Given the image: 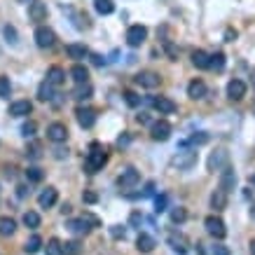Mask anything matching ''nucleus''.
<instances>
[{
    "instance_id": "obj_23",
    "label": "nucleus",
    "mask_w": 255,
    "mask_h": 255,
    "mask_svg": "<svg viewBox=\"0 0 255 255\" xmlns=\"http://www.w3.org/2000/svg\"><path fill=\"white\" fill-rule=\"evenodd\" d=\"M70 77H73L77 85H87V82H89V70H87L82 64H75L73 68H70Z\"/></svg>"
},
{
    "instance_id": "obj_54",
    "label": "nucleus",
    "mask_w": 255,
    "mask_h": 255,
    "mask_svg": "<svg viewBox=\"0 0 255 255\" xmlns=\"http://www.w3.org/2000/svg\"><path fill=\"white\" fill-rule=\"evenodd\" d=\"M225 40H227V43H234V40H236V31L227 28V31H225Z\"/></svg>"
},
{
    "instance_id": "obj_28",
    "label": "nucleus",
    "mask_w": 255,
    "mask_h": 255,
    "mask_svg": "<svg viewBox=\"0 0 255 255\" xmlns=\"http://www.w3.org/2000/svg\"><path fill=\"white\" fill-rule=\"evenodd\" d=\"M192 64L197 66V68H209V54L204 52V49L192 52Z\"/></svg>"
},
{
    "instance_id": "obj_11",
    "label": "nucleus",
    "mask_w": 255,
    "mask_h": 255,
    "mask_svg": "<svg viewBox=\"0 0 255 255\" xmlns=\"http://www.w3.org/2000/svg\"><path fill=\"white\" fill-rule=\"evenodd\" d=\"M136 85L140 87H145V89H155V87H160L162 85V77L157 73H152V70H145V73H139L136 77Z\"/></svg>"
},
{
    "instance_id": "obj_25",
    "label": "nucleus",
    "mask_w": 255,
    "mask_h": 255,
    "mask_svg": "<svg viewBox=\"0 0 255 255\" xmlns=\"http://www.w3.org/2000/svg\"><path fill=\"white\" fill-rule=\"evenodd\" d=\"M66 227H68L73 234H87L89 230H92V227H89V225H87L82 218H77V220H68V225H66Z\"/></svg>"
},
{
    "instance_id": "obj_47",
    "label": "nucleus",
    "mask_w": 255,
    "mask_h": 255,
    "mask_svg": "<svg viewBox=\"0 0 255 255\" xmlns=\"http://www.w3.org/2000/svg\"><path fill=\"white\" fill-rule=\"evenodd\" d=\"M140 223H143V215H140V213H131V215H129V225H131V227H140Z\"/></svg>"
},
{
    "instance_id": "obj_2",
    "label": "nucleus",
    "mask_w": 255,
    "mask_h": 255,
    "mask_svg": "<svg viewBox=\"0 0 255 255\" xmlns=\"http://www.w3.org/2000/svg\"><path fill=\"white\" fill-rule=\"evenodd\" d=\"M139 183H140V173L134 169V166L124 169L117 176V187H119V190H131V187H136Z\"/></svg>"
},
{
    "instance_id": "obj_52",
    "label": "nucleus",
    "mask_w": 255,
    "mask_h": 255,
    "mask_svg": "<svg viewBox=\"0 0 255 255\" xmlns=\"http://www.w3.org/2000/svg\"><path fill=\"white\" fill-rule=\"evenodd\" d=\"M129 140H131V134L124 131V136H119V139H117V145H119V148H122V145H129Z\"/></svg>"
},
{
    "instance_id": "obj_59",
    "label": "nucleus",
    "mask_w": 255,
    "mask_h": 255,
    "mask_svg": "<svg viewBox=\"0 0 255 255\" xmlns=\"http://www.w3.org/2000/svg\"><path fill=\"white\" fill-rule=\"evenodd\" d=\"M248 181H251V185L255 187V173H251V178H248Z\"/></svg>"
},
{
    "instance_id": "obj_51",
    "label": "nucleus",
    "mask_w": 255,
    "mask_h": 255,
    "mask_svg": "<svg viewBox=\"0 0 255 255\" xmlns=\"http://www.w3.org/2000/svg\"><path fill=\"white\" fill-rule=\"evenodd\" d=\"M89 59H92V64H94V66H103V64H106V59H103L101 54H89Z\"/></svg>"
},
{
    "instance_id": "obj_20",
    "label": "nucleus",
    "mask_w": 255,
    "mask_h": 255,
    "mask_svg": "<svg viewBox=\"0 0 255 255\" xmlns=\"http://www.w3.org/2000/svg\"><path fill=\"white\" fill-rule=\"evenodd\" d=\"M31 110H33L31 101H14L10 106V115L12 117H26V115H31Z\"/></svg>"
},
{
    "instance_id": "obj_49",
    "label": "nucleus",
    "mask_w": 255,
    "mask_h": 255,
    "mask_svg": "<svg viewBox=\"0 0 255 255\" xmlns=\"http://www.w3.org/2000/svg\"><path fill=\"white\" fill-rule=\"evenodd\" d=\"M77 98H80V101H85V98H92V87L85 85V89H80V92H77Z\"/></svg>"
},
{
    "instance_id": "obj_44",
    "label": "nucleus",
    "mask_w": 255,
    "mask_h": 255,
    "mask_svg": "<svg viewBox=\"0 0 255 255\" xmlns=\"http://www.w3.org/2000/svg\"><path fill=\"white\" fill-rule=\"evenodd\" d=\"M26 155H28L31 160H40V155H43V152H40V143H31L28 150H26Z\"/></svg>"
},
{
    "instance_id": "obj_12",
    "label": "nucleus",
    "mask_w": 255,
    "mask_h": 255,
    "mask_svg": "<svg viewBox=\"0 0 255 255\" xmlns=\"http://www.w3.org/2000/svg\"><path fill=\"white\" fill-rule=\"evenodd\" d=\"M28 17H31V22L40 23L47 19V5L40 2V0H31L28 2Z\"/></svg>"
},
{
    "instance_id": "obj_46",
    "label": "nucleus",
    "mask_w": 255,
    "mask_h": 255,
    "mask_svg": "<svg viewBox=\"0 0 255 255\" xmlns=\"http://www.w3.org/2000/svg\"><path fill=\"white\" fill-rule=\"evenodd\" d=\"M82 202H85V204H96V202H98V194L92 192V190H85V194H82Z\"/></svg>"
},
{
    "instance_id": "obj_4",
    "label": "nucleus",
    "mask_w": 255,
    "mask_h": 255,
    "mask_svg": "<svg viewBox=\"0 0 255 255\" xmlns=\"http://www.w3.org/2000/svg\"><path fill=\"white\" fill-rule=\"evenodd\" d=\"M145 38H148V28H145V26H140V23L129 26V31H127V45L129 47H140V45L145 43Z\"/></svg>"
},
{
    "instance_id": "obj_7",
    "label": "nucleus",
    "mask_w": 255,
    "mask_h": 255,
    "mask_svg": "<svg viewBox=\"0 0 255 255\" xmlns=\"http://www.w3.org/2000/svg\"><path fill=\"white\" fill-rule=\"evenodd\" d=\"M150 136H152V140H160V143L169 140L171 139V124L166 122V119L155 122V124H152V129H150Z\"/></svg>"
},
{
    "instance_id": "obj_36",
    "label": "nucleus",
    "mask_w": 255,
    "mask_h": 255,
    "mask_svg": "<svg viewBox=\"0 0 255 255\" xmlns=\"http://www.w3.org/2000/svg\"><path fill=\"white\" fill-rule=\"evenodd\" d=\"M47 255H64V248H61L59 239H49L47 241Z\"/></svg>"
},
{
    "instance_id": "obj_38",
    "label": "nucleus",
    "mask_w": 255,
    "mask_h": 255,
    "mask_svg": "<svg viewBox=\"0 0 255 255\" xmlns=\"http://www.w3.org/2000/svg\"><path fill=\"white\" fill-rule=\"evenodd\" d=\"M26 178L31 183H40L43 181V171L38 169V166H28V169H26Z\"/></svg>"
},
{
    "instance_id": "obj_26",
    "label": "nucleus",
    "mask_w": 255,
    "mask_h": 255,
    "mask_svg": "<svg viewBox=\"0 0 255 255\" xmlns=\"http://www.w3.org/2000/svg\"><path fill=\"white\" fill-rule=\"evenodd\" d=\"M204 143H209V134H206V131H199V134H192L185 143H181V148H187V145H204Z\"/></svg>"
},
{
    "instance_id": "obj_53",
    "label": "nucleus",
    "mask_w": 255,
    "mask_h": 255,
    "mask_svg": "<svg viewBox=\"0 0 255 255\" xmlns=\"http://www.w3.org/2000/svg\"><path fill=\"white\" fill-rule=\"evenodd\" d=\"M152 192H155V183H152V181L145 183V190H143V197H152Z\"/></svg>"
},
{
    "instance_id": "obj_3",
    "label": "nucleus",
    "mask_w": 255,
    "mask_h": 255,
    "mask_svg": "<svg viewBox=\"0 0 255 255\" xmlns=\"http://www.w3.org/2000/svg\"><path fill=\"white\" fill-rule=\"evenodd\" d=\"M35 45L40 49H52L54 45H56V33L52 28H47V26H38V31H35Z\"/></svg>"
},
{
    "instance_id": "obj_13",
    "label": "nucleus",
    "mask_w": 255,
    "mask_h": 255,
    "mask_svg": "<svg viewBox=\"0 0 255 255\" xmlns=\"http://www.w3.org/2000/svg\"><path fill=\"white\" fill-rule=\"evenodd\" d=\"M75 117H77V124L82 129H92L96 122V113L92 110V108H77V113H75Z\"/></svg>"
},
{
    "instance_id": "obj_39",
    "label": "nucleus",
    "mask_w": 255,
    "mask_h": 255,
    "mask_svg": "<svg viewBox=\"0 0 255 255\" xmlns=\"http://www.w3.org/2000/svg\"><path fill=\"white\" fill-rule=\"evenodd\" d=\"M12 85H10V77H2L0 75V98H10Z\"/></svg>"
},
{
    "instance_id": "obj_37",
    "label": "nucleus",
    "mask_w": 255,
    "mask_h": 255,
    "mask_svg": "<svg viewBox=\"0 0 255 255\" xmlns=\"http://www.w3.org/2000/svg\"><path fill=\"white\" fill-rule=\"evenodd\" d=\"M166 209H169V197H166V194L155 197V213H164Z\"/></svg>"
},
{
    "instance_id": "obj_24",
    "label": "nucleus",
    "mask_w": 255,
    "mask_h": 255,
    "mask_svg": "<svg viewBox=\"0 0 255 255\" xmlns=\"http://www.w3.org/2000/svg\"><path fill=\"white\" fill-rule=\"evenodd\" d=\"M66 54L70 56V59H85L87 54V47L85 45H77V43H73V45H66Z\"/></svg>"
},
{
    "instance_id": "obj_21",
    "label": "nucleus",
    "mask_w": 255,
    "mask_h": 255,
    "mask_svg": "<svg viewBox=\"0 0 255 255\" xmlns=\"http://www.w3.org/2000/svg\"><path fill=\"white\" fill-rule=\"evenodd\" d=\"M66 80V70L61 68V66H52L49 70H47V82L52 87H61Z\"/></svg>"
},
{
    "instance_id": "obj_27",
    "label": "nucleus",
    "mask_w": 255,
    "mask_h": 255,
    "mask_svg": "<svg viewBox=\"0 0 255 255\" xmlns=\"http://www.w3.org/2000/svg\"><path fill=\"white\" fill-rule=\"evenodd\" d=\"M94 7L98 14H113L115 12V2L113 0H94Z\"/></svg>"
},
{
    "instance_id": "obj_60",
    "label": "nucleus",
    "mask_w": 255,
    "mask_h": 255,
    "mask_svg": "<svg viewBox=\"0 0 255 255\" xmlns=\"http://www.w3.org/2000/svg\"><path fill=\"white\" fill-rule=\"evenodd\" d=\"M251 253L255 255V239H253V241H251Z\"/></svg>"
},
{
    "instance_id": "obj_30",
    "label": "nucleus",
    "mask_w": 255,
    "mask_h": 255,
    "mask_svg": "<svg viewBox=\"0 0 255 255\" xmlns=\"http://www.w3.org/2000/svg\"><path fill=\"white\" fill-rule=\"evenodd\" d=\"M23 225L31 227V230H38V227H40V215L35 211H26L23 213Z\"/></svg>"
},
{
    "instance_id": "obj_35",
    "label": "nucleus",
    "mask_w": 255,
    "mask_h": 255,
    "mask_svg": "<svg viewBox=\"0 0 255 255\" xmlns=\"http://www.w3.org/2000/svg\"><path fill=\"white\" fill-rule=\"evenodd\" d=\"M61 248H64L66 255H80V253H82V246H80V241H66V244H61Z\"/></svg>"
},
{
    "instance_id": "obj_31",
    "label": "nucleus",
    "mask_w": 255,
    "mask_h": 255,
    "mask_svg": "<svg viewBox=\"0 0 255 255\" xmlns=\"http://www.w3.org/2000/svg\"><path fill=\"white\" fill-rule=\"evenodd\" d=\"M209 68H213V70H223L225 68V54L223 52H218V54H213V56H209Z\"/></svg>"
},
{
    "instance_id": "obj_43",
    "label": "nucleus",
    "mask_w": 255,
    "mask_h": 255,
    "mask_svg": "<svg viewBox=\"0 0 255 255\" xmlns=\"http://www.w3.org/2000/svg\"><path fill=\"white\" fill-rule=\"evenodd\" d=\"M82 220H85V223L89 225V227H101V220L96 218L94 213H89V211H85V213H82Z\"/></svg>"
},
{
    "instance_id": "obj_48",
    "label": "nucleus",
    "mask_w": 255,
    "mask_h": 255,
    "mask_svg": "<svg viewBox=\"0 0 255 255\" xmlns=\"http://www.w3.org/2000/svg\"><path fill=\"white\" fill-rule=\"evenodd\" d=\"M213 255H232V253H230V248H227V246L215 244V246H213Z\"/></svg>"
},
{
    "instance_id": "obj_45",
    "label": "nucleus",
    "mask_w": 255,
    "mask_h": 255,
    "mask_svg": "<svg viewBox=\"0 0 255 255\" xmlns=\"http://www.w3.org/2000/svg\"><path fill=\"white\" fill-rule=\"evenodd\" d=\"M110 234H113V239H124L127 230H124L122 225H113V227H110Z\"/></svg>"
},
{
    "instance_id": "obj_8",
    "label": "nucleus",
    "mask_w": 255,
    "mask_h": 255,
    "mask_svg": "<svg viewBox=\"0 0 255 255\" xmlns=\"http://www.w3.org/2000/svg\"><path fill=\"white\" fill-rule=\"evenodd\" d=\"M47 139L52 140V143H66L68 140V127L61 124V122H54L47 127Z\"/></svg>"
},
{
    "instance_id": "obj_42",
    "label": "nucleus",
    "mask_w": 255,
    "mask_h": 255,
    "mask_svg": "<svg viewBox=\"0 0 255 255\" xmlns=\"http://www.w3.org/2000/svg\"><path fill=\"white\" fill-rule=\"evenodd\" d=\"M2 33H5L7 43H12V45H17V43H19V40H17L19 35H17V28H14V26H5V28H2Z\"/></svg>"
},
{
    "instance_id": "obj_55",
    "label": "nucleus",
    "mask_w": 255,
    "mask_h": 255,
    "mask_svg": "<svg viewBox=\"0 0 255 255\" xmlns=\"http://www.w3.org/2000/svg\"><path fill=\"white\" fill-rule=\"evenodd\" d=\"M136 119H139L140 124H150V115H148V113H140V115L136 117Z\"/></svg>"
},
{
    "instance_id": "obj_58",
    "label": "nucleus",
    "mask_w": 255,
    "mask_h": 255,
    "mask_svg": "<svg viewBox=\"0 0 255 255\" xmlns=\"http://www.w3.org/2000/svg\"><path fill=\"white\" fill-rule=\"evenodd\" d=\"M197 255H206L204 253V248H202V244H197Z\"/></svg>"
},
{
    "instance_id": "obj_50",
    "label": "nucleus",
    "mask_w": 255,
    "mask_h": 255,
    "mask_svg": "<svg viewBox=\"0 0 255 255\" xmlns=\"http://www.w3.org/2000/svg\"><path fill=\"white\" fill-rule=\"evenodd\" d=\"M164 49H166V54H169L171 59H176V56H178V52H176V47H173V45H171L169 40H164Z\"/></svg>"
},
{
    "instance_id": "obj_6",
    "label": "nucleus",
    "mask_w": 255,
    "mask_h": 255,
    "mask_svg": "<svg viewBox=\"0 0 255 255\" xmlns=\"http://www.w3.org/2000/svg\"><path fill=\"white\" fill-rule=\"evenodd\" d=\"M194 164H197V150H185V152H178L173 157V166H178L183 171L192 169Z\"/></svg>"
},
{
    "instance_id": "obj_41",
    "label": "nucleus",
    "mask_w": 255,
    "mask_h": 255,
    "mask_svg": "<svg viewBox=\"0 0 255 255\" xmlns=\"http://www.w3.org/2000/svg\"><path fill=\"white\" fill-rule=\"evenodd\" d=\"M124 101H127V106H131V108L140 106V96L136 94V92H124Z\"/></svg>"
},
{
    "instance_id": "obj_29",
    "label": "nucleus",
    "mask_w": 255,
    "mask_h": 255,
    "mask_svg": "<svg viewBox=\"0 0 255 255\" xmlns=\"http://www.w3.org/2000/svg\"><path fill=\"white\" fill-rule=\"evenodd\" d=\"M14 230H17V223L12 218H0V234L2 236H12Z\"/></svg>"
},
{
    "instance_id": "obj_9",
    "label": "nucleus",
    "mask_w": 255,
    "mask_h": 255,
    "mask_svg": "<svg viewBox=\"0 0 255 255\" xmlns=\"http://www.w3.org/2000/svg\"><path fill=\"white\" fill-rule=\"evenodd\" d=\"M227 162H230V155H227V150H215V152H211V157H209V164H206V166H209V171H213V173H215V171H220L223 169V166H227Z\"/></svg>"
},
{
    "instance_id": "obj_19",
    "label": "nucleus",
    "mask_w": 255,
    "mask_h": 255,
    "mask_svg": "<svg viewBox=\"0 0 255 255\" xmlns=\"http://www.w3.org/2000/svg\"><path fill=\"white\" fill-rule=\"evenodd\" d=\"M155 246H157V241H155L150 234H145V232L139 234V239H136V248H139V253H152Z\"/></svg>"
},
{
    "instance_id": "obj_16",
    "label": "nucleus",
    "mask_w": 255,
    "mask_h": 255,
    "mask_svg": "<svg viewBox=\"0 0 255 255\" xmlns=\"http://www.w3.org/2000/svg\"><path fill=\"white\" fill-rule=\"evenodd\" d=\"M59 199V192L56 187H47V190L40 192V197H38V204H40V209H52L54 204Z\"/></svg>"
},
{
    "instance_id": "obj_17",
    "label": "nucleus",
    "mask_w": 255,
    "mask_h": 255,
    "mask_svg": "<svg viewBox=\"0 0 255 255\" xmlns=\"http://www.w3.org/2000/svg\"><path fill=\"white\" fill-rule=\"evenodd\" d=\"M206 82L204 80H192L190 85H187V96L190 98H194V101H199V98H204L206 96Z\"/></svg>"
},
{
    "instance_id": "obj_40",
    "label": "nucleus",
    "mask_w": 255,
    "mask_h": 255,
    "mask_svg": "<svg viewBox=\"0 0 255 255\" xmlns=\"http://www.w3.org/2000/svg\"><path fill=\"white\" fill-rule=\"evenodd\" d=\"M35 131H38V124H35V122H26V124L22 127V136L23 139H33Z\"/></svg>"
},
{
    "instance_id": "obj_57",
    "label": "nucleus",
    "mask_w": 255,
    "mask_h": 255,
    "mask_svg": "<svg viewBox=\"0 0 255 255\" xmlns=\"http://www.w3.org/2000/svg\"><path fill=\"white\" fill-rule=\"evenodd\" d=\"M17 194H19V197H26V190H28V187H26V185H19V187H17Z\"/></svg>"
},
{
    "instance_id": "obj_33",
    "label": "nucleus",
    "mask_w": 255,
    "mask_h": 255,
    "mask_svg": "<svg viewBox=\"0 0 255 255\" xmlns=\"http://www.w3.org/2000/svg\"><path fill=\"white\" fill-rule=\"evenodd\" d=\"M38 96H40V101H52L54 98V87L45 80L43 85H40V89H38Z\"/></svg>"
},
{
    "instance_id": "obj_32",
    "label": "nucleus",
    "mask_w": 255,
    "mask_h": 255,
    "mask_svg": "<svg viewBox=\"0 0 255 255\" xmlns=\"http://www.w3.org/2000/svg\"><path fill=\"white\" fill-rule=\"evenodd\" d=\"M40 246H43V239H40L38 234H33L31 239L26 241V246H23V251L33 255V253H38V251H40Z\"/></svg>"
},
{
    "instance_id": "obj_18",
    "label": "nucleus",
    "mask_w": 255,
    "mask_h": 255,
    "mask_svg": "<svg viewBox=\"0 0 255 255\" xmlns=\"http://www.w3.org/2000/svg\"><path fill=\"white\" fill-rule=\"evenodd\" d=\"M169 246L176 251L178 255H185L187 253V239L183 236V234H176V232H171L169 234Z\"/></svg>"
},
{
    "instance_id": "obj_61",
    "label": "nucleus",
    "mask_w": 255,
    "mask_h": 255,
    "mask_svg": "<svg viewBox=\"0 0 255 255\" xmlns=\"http://www.w3.org/2000/svg\"><path fill=\"white\" fill-rule=\"evenodd\" d=\"M251 213H253V218H255V204H253V209H251Z\"/></svg>"
},
{
    "instance_id": "obj_15",
    "label": "nucleus",
    "mask_w": 255,
    "mask_h": 255,
    "mask_svg": "<svg viewBox=\"0 0 255 255\" xmlns=\"http://www.w3.org/2000/svg\"><path fill=\"white\" fill-rule=\"evenodd\" d=\"M227 96L232 98V101H241L246 96V82L244 80H230V85H227Z\"/></svg>"
},
{
    "instance_id": "obj_22",
    "label": "nucleus",
    "mask_w": 255,
    "mask_h": 255,
    "mask_svg": "<svg viewBox=\"0 0 255 255\" xmlns=\"http://www.w3.org/2000/svg\"><path fill=\"white\" fill-rule=\"evenodd\" d=\"M211 209L213 211H225L227 209V192H223L220 187L211 194Z\"/></svg>"
},
{
    "instance_id": "obj_10",
    "label": "nucleus",
    "mask_w": 255,
    "mask_h": 255,
    "mask_svg": "<svg viewBox=\"0 0 255 255\" xmlns=\"http://www.w3.org/2000/svg\"><path fill=\"white\" fill-rule=\"evenodd\" d=\"M234 185H236V173H234V169L227 164V166L220 169V190H223V192H232Z\"/></svg>"
},
{
    "instance_id": "obj_34",
    "label": "nucleus",
    "mask_w": 255,
    "mask_h": 255,
    "mask_svg": "<svg viewBox=\"0 0 255 255\" xmlns=\"http://www.w3.org/2000/svg\"><path fill=\"white\" fill-rule=\"evenodd\" d=\"M187 220V211L183 209V206H176V209H171V223L181 225Z\"/></svg>"
},
{
    "instance_id": "obj_56",
    "label": "nucleus",
    "mask_w": 255,
    "mask_h": 255,
    "mask_svg": "<svg viewBox=\"0 0 255 255\" xmlns=\"http://www.w3.org/2000/svg\"><path fill=\"white\" fill-rule=\"evenodd\" d=\"M54 152H56V155H54L56 160H61V157H66V155H68V150H61V148H56Z\"/></svg>"
},
{
    "instance_id": "obj_14",
    "label": "nucleus",
    "mask_w": 255,
    "mask_h": 255,
    "mask_svg": "<svg viewBox=\"0 0 255 255\" xmlns=\"http://www.w3.org/2000/svg\"><path fill=\"white\" fill-rule=\"evenodd\" d=\"M152 108L160 113V115H171V113H176V103L166 98V96H157V98H152Z\"/></svg>"
},
{
    "instance_id": "obj_5",
    "label": "nucleus",
    "mask_w": 255,
    "mask_h": 255,
    "mask_svg": "<svg viewBox=\"0 0 255 255\" xmlns=\"http://www.w3.org/2000/svg\"><path fill=\"white\" fill-rule=\"evenodd\" d=\"M204 225H206V232L211 234L213 239H225L227 230H225V223L218 218V215H209V218L204 220Z\"/></svg>"
},
{
    "instance_id": "obj_1",
    "label": "nucleus",
    "mask_w": 255,
    "mask_h": 255,
    "mask_svg": "<svg viewBox=\"0 0 255 255\" xmlns=\"http://www.w3.org/2000/svg\"><path fill=\"white\" fill-rule=\"evenodd\" d=\"M106 162H108V155H106V150H103V145L94 140V143L89 145V155H87V160H85L87 173H96L98 169H103Z\"/></svg>"
}]
</instances>
